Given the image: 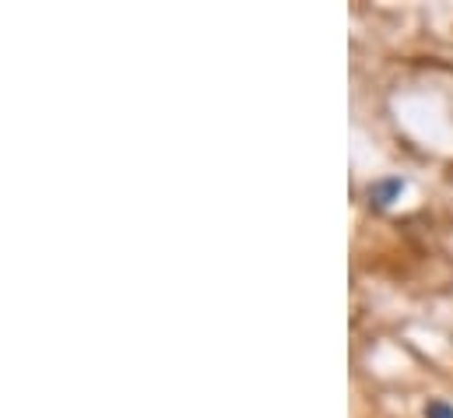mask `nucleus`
Masks as SVG:
<instances>
[{
    "instance_id": "2",
    "label": "nucleus",
    "mask_w": 453,
    "mask_h": 418,
    "mask_svg": "<svg viewBox=\"0 0 453 418\" xmlns=\"http://www.w3.org/2000/svg\"><path fill=\"white\" fill-rule=\"evenodd\" d=\"M426 418H453V405L450 401H429L426 405Z\"/></svg>"
},
{
    "instance_id": "1",
    "label": "nucleus",
    "mask_w": 453,
    "mask_h": 418,
    "mask_svg": "<svg viewBox=\"0 0 453 418\" xmlns=\"http://www.w3.org/2000/svg\"><path fill=\"white\" fill-rule=\"evenodd\" d=\"M401 194H404V180H401V176L376 180V183L369 187V205H376V208H390Z\"/></svg>"
}]
</instances>
